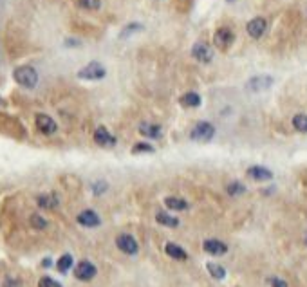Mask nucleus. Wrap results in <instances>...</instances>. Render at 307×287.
<instances>
[{"instance_id": "f257e3e1", "label": "nucleus", "mask_w": 307, "mask_h": 287, "mask_svg": "<svg viewBox=\"0 0 307 287\" xmlns=\"http://www.w3.org/2000/svg\"><path fill=\"white\" fill-rule=\"evenodd\" d=\"M13 78L20 87L24 89H35L38 85V72L35 67L31 65H20L13 71Z\"/></svg>"}, {"instance_id": "f03ea898", "label": "nucleus", "mask_w": 307, "mask_h": 287, "mask_svg": "<svg viewBox=\"0 0 307 287\" xmlns=\"http://www.w3.org/2000/svg\"><path fill=\"white\" fill-rule=\"evenodd\" d=\"M105 67L101 65L100 62H90L87 65L78 71V78L80 80H90V82H96V80H103L105 78Z\"/></svg>"}, {"instance_id": "7ed1b4c3", "label": "nucleus", "mask_w": 307, "mask_h": 287, "mask_svg": "<svg viewBox=\"0 0 307 287\" xmlns=\"http://www.w3.org/2000/svg\"><path fill=\"white\" fill-rule=\"evenodd\" d=\"M213 136H215V126L212 123H208V121L197 123L192 128V134H190V138L194 139V141H197V143H208Z\"/></svg>"}, {"instance_id": "20e7f679", "label": "nucleus", "mask_w": 307, "mask_h": 287, "mask_svg": "<svg viewBox=\"0 0 307 287\" xmlns=\"http://www.w3.org/2000/svg\"><path fill=\"white\" fill-rule=\"evenodd\" d=\"M275 80L269 74H259V76H253L246 82V90L248 92H262V90L271 89Z\"/></svg>"}, {"instance_id": "39448f33", "label": "nucleus", "mask_w": 307, "mask_h": 287, "mask_svg": "<svg viewBox=\"0 0 307 287\" xmlns=\"http://www.w3.org/2000/svg\"><path fill=\"white\" fill-rule=\"evenodd\" d=\"M35 125H36V130L42 132L44 136H53V134H56V130H58L56 121H54L51 116H47V114H36Z\"/></svg>"}, {"instance_id": "423d86ee", "label": "nucleus", "mask_w": 307, "mask_h": 287, "mask_svg": "<svg viewBox=\"0 0 307 287\" xmlns=\"http://www.w3.org/2000/svg\"><path fill=\"white\" fill-rule=\"evenodd\" d=\"M116 246H118L119 251H123L125 255H136L137 249H139L137 240L129 233L118 235V237H116Z\"/></svg>"}, {"instance_id": "0eeeda50", "label": "nucleus", "mask_w": 307, "mask_h": 287, "mask_svg": "<svg viewBox=\"0 0 307 287\" xmlns=\"http://www.w3.org/2000/svg\"><path fill=\"white\" fill-rule=\"evenodd\" d=\"M96 273H98L96 266L92 262H89V260H82V262H78L76 267H74V276L82 282L92 280L96 276Z\"/></svg>"}, {"instance_id": "6e6552de", "label": "nucleus", "mask_w": 307, "mask_h": 287, "mask_svg": "<svg viewBox=\"0 0 307 287\" xmlns=\"http://www.w3.org/2000/svg\"><path fill=\"white\" fill-rule=\"evenodd\" d=\"M235 40V35L231 33V29L228 27H220V29L215 31V35H213V43H215V47L219 49H228L233 43Z\"/></svg>"}, {"instance_id": "1a4fd4ad", "label": "nucleus", "mask_w": 307, "mask_h": 287, "mask_svg": "<svg viewBox=\"0 0 307 287\" xmlns=\"http://www.w3.org/2000/svg\"><path fill=\"white\" fill-rule=\"evenodd\" d=\"M76 221L83 227H98L101 224L100 215L96 213L94 209H83L82 213H78Z\"/></svg>"}, {"instance_id": "9d476101", "label": "nucleus", "mask_w": 307, "mask_h": 287, "mask_svg": "<svg viewBox=\"0 0 307 287\" xmlns=\"http://www.w3.org/2000/svg\"><path fill=\"white\" fill-rule=\"evenodd\" d=\"M266 29H267V22L266 18L262 17L251 18L248 22V25H246V31H248V35L251 38H260V36L266 33Z\"/></svg>"}, {"instance_id": "9b49d317", "label": "nucleus", "mask_w": 307, "mask_h": 287, "mask_svg": "<svg viewBox=\"0 0 307 287\" xmlns=\"http://www.w3.org/2000/svg\"><path fill=\"white\" fill-rule=\"evenodd\" d=\"M202 249H204L208 255H212V257H222V255L228 253V246L217 239H208V240H204Z\"/></svg>"}, {"instance_id": "f8f14e48", "label": "nucleus", "mask_w": 307, "mask_h": 287, "mask_svg": "<svg viewBox=\"0 0 307 287\" xmlns=\"http://www.w3.org/2000/svg\"><path fill=\"white\" fill-rule=\"evenodd\" d=\"M94 143L103 146V148H112L114 144H116V138L107 130L105 126H98L94 132Z\"/></svg>"}, {"instance_id": "ddd939ff", "label": "nucleus", "mask_w": 307, "mask_h": 287, "mask_svg": "<svg viewBox=\"0 0 307 287\" xmlns=\"http://www.w3.org/2000/svg\"><path fill=\"white\" fill-rule=\"evenodd\" d=\"M192 56L201 63H210L213 60V51L208 47L206 43H195L192 47Z\"/></svg>"}, {"instance_id": "4468645a", "label": "nucleus", "mask_w": 307, "mask_h": 287, "mask_svg": "<svg viewBox=\"0 0 307 287\" xmlns=\"http://www.w3.org/2000/svg\"><path fill=\"white\" fill-rule=\"evenodd\" d=\"M165 253L170 258H174V260H181V262H184V260L188 258V253L184 251L181 246L174 244V242H168V244L165 246Z\"/></svg>"}, {"instance_id": "2eb2a0df", "label": "nucleus", "mask_w": 307, "mask_h": 287, "mask_svg": "<svg viewBox=\"0 0 307 287\" xmlns=\"http://www.w3.org/2000/svg\"><path fill=\"white\" fill-rule=\"evenodd\" d=\"M248 175L255 181H269L273 179V172L264 166H251L248 168Z\"/></svg>"}, {"instance_id": "dca6fc26", "label": "nucleus", "mask_w": 307, "mask_h": 287, "mask_svg": "<svg viewBox=\"0 0 307 287\" xmlns=\"http://www.w3.org/2000/svg\"><path fill=\"white\" fill-rule=\"evenodd\" d=\"M139 134L145 138L150 139H159L161 138V126L154 125V123H141L139 125Z\"/></svg>"}, {"instance_id": "f3484780", "label": "nucleus", "mask_w": 307, "mask_h": 287, "mask_svg": "<svg viewBox=\"0 0 307 287\" xmlns=\"http://www.w3.org/2000/svg\"><path fill=\"white\" fill-rule=\"evenodd\" d=\"M179 103L186 108H195L201 105V96L197 94V92H186L179 98Z\"/></svg>"}, {"instance_id": "a211bd4d", "label": "nucleus", "mask_w": 307, "mask_h": 287, "mask_svg": "<svg viewBox=\"0 0 307 287\" xmlns=\"http://www.w3.org/2000/svg\"><path fill=\"white\" fill-rule=\"evenodd\" d=\"M155 221L166 227H177L179 226L177 217H172V215H168V213H165V211H157V213H155Z\"/></svg>"}, {"instance_id": "6ab92c4d", "label": "nucleus", "mask_w": 307, "mask_h": 287, "mask_svg": "<svg viewBox=\"0 0 307 287\" xmlns=\"http://www.w3.org/2000/svg\"><path fill=\"white\" fill-rule=\"evenodd\" d=\"M165 206L170 209H175V211H184V209H188V203L181 197H166Z\"/></svg>"}, {"instance_id": "aec40b11", "label": "nucleus", "mask_w": 307, "mask_h": 287, "mask_svg": "<svg viewBox=\"0 0 307 287\" xmlns=\"http://www.w3.org/2000/svg\"><path fill=\"white\" fill-rule=\"evenodd\" d=\"M206 269H208V273L215 278V280H224L226 278V269L222 267V266H219V264H215V262H208L206 264Z\"/></svg>"}, {"instance_id": "412c9836", "label": "nucleus", "mask_w": 307, "mask_h": 287, "mask_svg": "<svg viewBox=\"0 0 307 287\" xmlns=\"http://www.w3.org/2000/svg\"><path fill=\"white\" fill-rule=\"evenodd\" d=\"M72 262H74V260H72L71 255H69V253H65V255H62V257L58 258V262H56V269L65 275V273L72 267Z\"/></svg>"}, {"instance_id": "4be33fe9", "label": "nucleus", "mask_w": 307, "mask_h": 287, "mask_svg": "<svg viewBox=\"0 0 307 287\" xmlns=\"http://www.w3.org/2000/svg\"><path fill=\"white\" fill-rule=\"evenodd\" d=\"M38 206L45 209H53L58 206V199L54 197V195H40L38 197Z\"/></svg>"}, {"instance_id": "5701e85b", "label": "nucleus", "mask_w": 307, "mask_h": 287, "mask_svg": "<svg viewBox=\"0 0 307 287\" xmlns=\"http://www.w3.org/2000/svg\"><path fill=\"white\" fill-rule=\"evenodd\" d=\"M293 126L298 132H307V114H296L293 118Z\"/></svg>"}, {"instance_id": "b1692460", "label": "nucleus", "mask_w": 307, "mask_h": 287, "mask_svg": "<svg viewBox=\"0 0 307 287\" xmlns=\"http://www.w3.org/2000/svg\"><path fill=\"white\" fill-rule=\"evenodd\" d=\"M78 7L85 11H96L101 7V0H78Z\"/></svg>"}, {"instance_id": "393cba45", "label": "nucleus", "mask_w": 307, "mask_h": 287, "mask_svg": "<svg viewBox=\"0 0 307 287\" xmlns=\"http://www.w3.org/2000/svg\"><path fill=\"white\" fill-rule=\"evenodd\" d=\"M226 191L230 193L231 197H235V195H242L244 191H246V186H244L242 183H239V181H233V183H230V184H228Z\"/></svg>"}, {"instance_id": "a878e982", "label": "nucleus", "mask_w": 307, "mask_h": 287, "mask_svg": "<svg viewBox=\"0 0 307 287\" xmlns=\"http://www.w3.org/2000/svg\"><path fill=\"white\" fill-rule=\"evenodd\" d=\"M29 222H31V226L35 227V229H45L47 227V221L44 219L42 215H31V219H29Z\"/></svg>"}, {"instance_id": "bb28decb", "label": "nucleus", "mask_w": 307, "mask_h": 287, "mask_svg": "<svg viewBox=\"0 0 307 287\" xmlns=\"http://www.w3.org/2000/svg\"><path fill=\"white\" fill-rule=\"evenodd\" d=\"M154 146L148 143H136L132 146V154H152Z\"/></svg>"}, {"instance_id": "cd10ccee", "label": "nucleus", "mask_w": 307, "mask_h": 287, "mask_svg": "<svg viewBox=\"0 0 307 287\" xmlns=\"http://www.w3.org/2000/svg\"><path fill=\"white\" fill-rule=\"evenodd\" d=\"M136 31H143V25L137 24V22H132V24H129L123 31H121V35H119V36H121V38H127V36L134 35Z\"/></svg>"}, {"instance_id": "c85d7f7f", "label": "nucleus", "mask_w": 307, "mask_h": 287, "mask_svg": "<svg viewBox=\"0 0 307 287\" xmlns=\"http://www.w3.org/2000/svg\"><path fill=\"white\" fill-rule=\"evenodd\" d=\"M38 287H62V284L51 278V276H42L38 280Z\"/></svg>"}, {"instance_id": "c756f323", "label": "nucleus", "mask_w": 307, "mask_h": 287, "mask_svg": "<svg viewBox=\"0 0 307 287\" xmlns=\"http://www.w3.org/2000/svg\"><path fill=\"white\" fill-rule=\"evenodd\" d=\"M267 284L271 287H289L287 282L282 280V278H278V276H269V278H267Z\"/></svg>"}, {"instance_id": "7c9ffc66", "label": "nucleus", "mask_w": 307, "mask_h": 287, "mask_svg": "<svg viewBox=\"0 0 307 287\" xmlns=\"http://www.w3.org/2000/svg\"><path fill=\"white\" fill-rule=\"evenodd\" d=\"M92 190H94L96 195H100V193H103L107 190V184L105 183H96V184H92Z\"/></svg>"}, {"instance_id": "2f4dec72", "label": "nucleus", "mask_w": 307, "mask_h": 287, "mask_svg": "<svg viewBox=\"0 0 307 287\" xmlns=\"http://www.w3.org/2000/svg\"><path fill=\"white\" fill-rule=\"evenodd\" d=\"M304 244L307 246V235H306V237H304Z\"/></svg>"}, {"instance_id": "473e14b6", "label": "nucleus", "mask_w": 307, "mask_h": 287, "mask_svg": "<svg viewBox=\"0 0 307 287\" xmlns=\"http://www.w3.org/2000/svg\"><path fill=\"white\" fill-rule=\"evenodd\" d=\"M228 2H233V0H228Z\"/></svg>"}]
</instances>
